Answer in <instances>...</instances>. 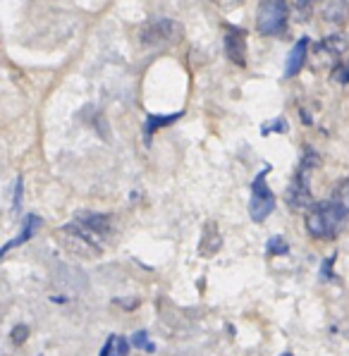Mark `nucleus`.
<instances>
[{
    "label": "nucleus",
    "mask_w": 349,
    "mask_h": 356,
    "mask_svg": "<svg viewBox=\"0 0 349 356\" xmlns=\"http://www.w3.org/2000/svg\"><path fill=\"white\" fill-rule=\"evenodd\" d=\"M349 213L335 201H320V204H314L307 211V218H304V227L314 239H332L337 237L342 227H345Z\"/></svg>",
    "instance_id": "nucleus-1"
},
{
    "label": "nucleus",
    "mask_w": 349,
    "mask_h": 356,
    "mask_svg": "<svg viewBox=\"0 0 349 356\" xmlns=\"http://www.w3.org/2000/svg\"><path fill=\"white\" fill-rule=\"evenodd\" d=\"M65 234H72L81 244L101 251L113 234V218L103 216V213H79V216L65 227Z\"/></svg>",
    "instance_id": "nucleus-2"
},
{
    "label": "nucleus",
    "mask_w": 349,
    "mask_h": 356,
    "mask_svg": "<svg viewBox=\"0 0 349 356\" xmlns=\"http://www.w3.org/2000/svg\"><path fill=\"white\" fill-rule=\"evenodd\" d=\"M316 165H318V153L314 149H307L304 151V158H302V165L297 168L292 184L287 187V204H290L294 211H302V208L309 211V208L314 206L309 179H311V172H314Z\"/></svg>",
    "instance_id": "nucleus-3"
},
{
    "label": "nucleus",
    "mask_w": 349,
    "mask_h": 356,
    "mask_svg": "<svg viewBox=\"0 0 349 356\" xmlns=\"http://www.w3.org/2000/svg\"><path fill=\"white\" fill-rule=\"evenodd\" d=\"M184 36L182 22L172 17H156L149 19L139 29V41L146 48H163V46H174Z\"/></svg>",
    "instance_id": "nucleus-4"
},
{
    "label": "nucleus",
    "mask_w": 349,
    "mask_h": 356,
    "mask_svg": "<svg viewBox=\"0 0 349 356\" xmlns=\"http://www.w3.org/2000/svg\"><path fill=\"white\" fill-rule=\"evenodd\" d=\"M290 19V3L287 0H261L256 10V31L261 36H282Z\"/></svg>",
    "instance_id": "nucleus-5"
},
{
    "label": "nucleus",
    "mask_w": 349,
    "mask_h": 356,
    "mask_svg": "<svg viewBox=\"0 0 349 356\" xmlns=\"http://www.w3.org/2000/svg\"><path fill=\"white\" fill-rule=\"evenodd\" d=\"M270 172V168H263L256 179L252 182V196H249V216L254 222H263L266 218L275 211V194L266 184V175Z\"/></svg>",
    "instance_id": "nucleus-6"
},
{
    "label": "nucleus",
    "mask_w": 349,
    "mask_h": 356,
    "mask_svg": "<svg viewBox=\"0 0 349 356\" xmlns=\"http://www.w3.org/2000/svg\"><path fill=\"white\" fill-rule=\"evenodd\" d=\"M225 56L237 67L247 65V36L237 26H225Z\"/></svg>",
    "instance_id": "nucleus-7"
},
{
    "label": "nucleus",
    "mask_w": 349,
    "mask_h": 356,
    "mask_svg": "<svg viewBox=\"0 0 349 356\" xmlns=\"http://www.w3.org/2000/svg\"><path fill=\"white\" fill-rule=\"evenodd\" d=\"M309 48H311L309 36H302L292 46L290 56H287V63H285V76H287V79L297 76L304 70V65H307V58H309Z\"/></svg>",
    "instance_id": "nucleus-8"
},
{
    "label": "nucleus",
    "mask_w": 349,
    "mask_h": 356,
    "mask_svg": "<svg viewBox=\"0 0 349 356\" xmlns=\"http://www.w3.org/2000/svg\"><path fill=\"white\" fill-rule=\"evenodd\" d=\"M318 53H325V58L330 60H340L345 58V53L349 51V36L347 34H330L316 46Z\"/></svg>",
    "instance_id": "nucleus-9"
},
{
    "label": "nucleus",
    "mask_w": 349,
    "mask_h": 356,
    "mask_svg": "<svg viewBox=\"0 0 349 356\" xmlns=\"http://www.w3.org/2000/svg\"><path fill=\"white\" fill-rule=\"evenodd\" d=\"M323 22L328 24H345L349 19V0H323Z\"/></svg>",
    "instance_id": "nucleus-10"
},
{
    "label": "nucleus",
    "mask_w": 349,
    "mask_h": 356,
    "mask_svg": "<svg viewBox=\"0 0 349 356\" xmlns=\"http://www.w3.org/2000/svg\"><path fill=\"white\" fill-rule=\"evenodd\" d=\"M39 227H41V218H39V216H26L24 220H22V232H19L17 237H15L10 244H5V246H3V254H8V251L13 249V246L29 242V239L34 237L36 232H39Z\"/></svg>",
    "instance_id": "nucleus-11"
},
{
    "label": "nucleus",
    "mask_w": 349,
    "mask_h": 356,
    "mask_svg": "<svg viewBox=\"0 0 349 356\" xmlns=\"http://www.w3.org/2000/svg\"><path fill=\"white\" fill-rule=\"evenodd\" d=\"M182 118V113H172V115H149V120H146V141L151 139V134H156L161 127H168V124L177 122V120Z\"/></svg>",
    "instance_id": "nucleus-12"
},
{
    "label": "nucleus",
    "mask_w": 349,
    "mask_h": 356,
    "mask_svg": "<svg viewBox=\"0 0 349 356\" xmlns=\"http://www.w3.org/2000/svg\"><path fill=\"white\" fill-rule=\"evenodd\" d=\"M127 352H129V342H127V339L120 337V335H113L106 342V347H103L101 356H127Z\"/></svg>",
    "instance_id": "nucleus-13"
},
{
    "label": "nucleus",
    "mask_w": 349,
    "mask_h": 356,
    "mask_svg": "<svg viewBox=\"0 0 349 356\" xmlns=\"http://www.w3.org/2000/svg\"><path fill=\"white\" fill-rule=\"evenodd\" d=\"M316 3H318V0H290V8H292L294 17H297L299 22H309Z\"/></svg>",
    "instance_id": "nucleus-14"
},
{
    "label": "nucleus",
    "mask_w": 349,
    "mask_h": 356,
    "mask_svg": "<svg viewBox=\"0 0 349 356\" xmlns=\"http://www.w3.org/2000/svg\"><path fill=\"white\" fill-rule=\"evenodd\" d=\"M266 249H268V256H285L287 251H290V246H287V242L282 237H270Z\"/></svg>",
    "instance_id": "nucleus-15"
},
{
    "label": "nucleus",
    "mask_w": 349,
    "mask_h": 356,
    "mask_svg": "<svg viewBox=\"0 0 349 356\" xmlns=\"http://www.w3.org/2000/svg\"><path fill=\"white\" fill-rule=\"evenodd\" d=\"M332 201H335V204H340L349 213V179H345V182H342L340 187L335 189V194H332Z\"/></svg>",
    "instance_id": "nucleus-16"
},
{
    "label": "nucleus",
    "mask_w": 349,
    "mask_h": 356,
    "mask_svg": "<svg viewBox=\"0 0 349 356\" xmlns=\"http://www.w3.org/2000/svg\"><path fill=\"white\" fill-rule=\"evenodd\" d=\"M332 79L337 84H349V60L347 63H337V67L332 70Z\"/></svg>",
    "instance_id": "nucleus-17"
},
{
    "label": "nucleus",
    "mask_w": 349,
    "mask_h": 356,
    "mask_svg": "<svg viewBox=\"0 0 349 356\" xmlns=\"http://www.w3.org/2000/svg\"><path fill=\"white\" fill-rule=\"evenodd\" d=\"M132 347L134 349H144V352H154V344L149 342V335H146L144 330L136 332V335L132 337Z\"/></svg>",
    "instance_id": "nucleus-18"
},
{
    "label": "nucleus",
    "mask_w": 349,
    "mask_h": 356,
    "mask_svg": "<svg viewBox=\"0 0 349 356\" xmlns=\"http://www.w3.org/2000/svg\"><path fill=\"white\" fill-rule=\"evenodd\" d=\"M287 122L285 120H275V122H266L263 124V134H270V131H285Z\"/></svg>",
    "instance_id": "nucleus-19"
},
{
    "label": "nucleus",
    "mask_w": 349,
    "mask_h": 356,
    "mask_svg": "<svg viewBox=\"0 0 349 356\" xmlns=\"http://www.w3.org/2000/svg\"><path fill=\"white\" fill-rule=\"evenodd\" d=\"M213 3L218 5V8H222V10H234V8H239L244 0H213Z\"/></svg>",
    "instance_id": "nucleus-20"
},
{
    "label": "nucleus",
    "mask_w": 349,
    "mask_h": 356,
    "mask_svg": "<svg viewBox=\"0 0 349 356\" xmlns=\"http://www.w3.org/2000/svg\"><path fill=\"white\" fill-rule=\"evenodd\" d=\"M22 206V177H17V184H15V211H19Z\"/></svg>",
    "instance_id": "nucleus-21"
},
{
    "label": "nucleus",
    "mask_w": 349,
    "mask_h": 356,
    "mask_svg": "<svg viewBox=\"0 0 349 356\" xmlns=\"http://www.w3.org/2000/svg\"><path fill=\"white\" fill-rule=\"evenodd\" d=\"M13 339H15V344H22L26 339V327L22 325V327H15V332H13Z\"/></svg>",
    "instance_id": "nucleus-22"
},
{
    "label": "nucleus",
    "mask_w": 349,
    "mask_h": 356,
    "mask_svg": "<svg viewBox=\"0 0 349 356\" xmlns=\"http://www.w3.org/2000/svg\"><path fill=\"white\" fill-rule=\"evenodd\" d=\"M282 356H292V354H290V352H285V354H282Z\"/></svg>",
    "instance_id": "nucleus-23"
}]
</instances>
